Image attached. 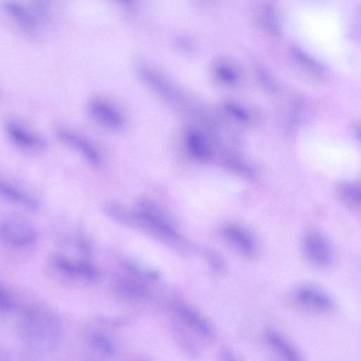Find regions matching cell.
Instances as JSON below:
<instances>
[{
  "instance_id": "3",
  "label": "cell",
  "mask_w": 361,
  "mask_h": 361,
  "mask_svg": "<svg viewBox=\"0 0 361 361\" xmlns=\"http://www.w3.org/2000/svg\"><path fill=\"white\" fill-rule=\"evenodd\" d=\"M133 213L134 225L141 226L161 238L173 240L178 237L170 218L155 202L146 198L139 200Z\"/></svg>"
},
{
  "instance_id": "20",
  "label": "cell",
  "mask_w": 361,
  "mask_h": 361,
  "mask_svg": "<svg viewBox=\"0 0 361 361\" xmlns=\"http://www.w3.org/2000/svg\"><path fill=\"white\" fill-rule=\"evenodd\" d=\"M93 346L99 352L106 355L114 353V347L111 341L103 334H95L91 338Z\"/></svg>"
},
{
  "instance_id": "5",
  "label": "cell",
  "mask_w": 361,
  "mask_h": 361,
  "mask_svg": "<svg viewBox=\"0 0 361 361\" xmlns=\"http://www.w3.org/2000/svg\"><path fill=\"white\" fill-rule=\"evenodd\" d=\"M36 238L33 226L21 218L11 216L0 223V238L11 247H26L32 245Z\"/></svg>"
},
{
  "instance_id": "12",
  "label": "cell",
  "mask_w": 361,
  "mask_h": 361,
  "mask_svg": "<svg viewBox=\"0 0 361 361\" xmlns=\"http://www.w3.org/2000/svg\"><path fill=\"white\" fill-rule=\"evenodd\" d=\"M184 146L193 159L199 161H208L212 152L205 136L198 129L189 127L183 133Z\"/></svg>"
},
{
  "instance_id": "8",
  "label": "cell",
  "mask_w": 361,
  "mask_h": 361,
  "mask_svg": "<svg viewBox=\"0 0 361 361\" xmlns=\"http://www.w3.org/2000/svg\"><path fill=\"white\" fill-rule=\"evenodd\" d=\"M221 233L226 242L244 257L252 258L257 254V238L247 227L228 223L221 228Z\"/></svg>"
},
{
  "instance_id": "11",
  "label": "cell",
  "mask_w": 361,
  "mask_h": 361,
  "mask_svg": "<svg viewBox=\"0 0 361 361\" xmlns=\"http://www.w3.org/2000/svg\"><path fill=\"white\" fill-rule=\"evenodd\" d=\"M0 199L31 210L38 208V202L31 192L3 175H0Z\"/></svg>"
},
{
  "instance_id": "9",
  "label": "cell",
  "mask_w": 361,
  "mask_h": 361,
  "mask_svg": "<svg viewBox=\"0 0 361 361\" xmlns=\"http://www.w3.org/2000/svg\"><path fill=\"white\" fill-rule=\"evenodd\" d=\"M87 113L100 126L111 130H118L125 124V118L120 109L111 102L94 97L87 104Z\"/></svg>"
},
{
  "instance_id": "19",
  "label": "cell",
  "mask_w": 361,
  "mask_h": 361,
  "mask_svg": "<svg viewBox=\"0 0 361 361\" xmlns=\"http://www.w3.org/2000/svg\"><path fill=\"white\" fill-rule=\"evenodd\" d=\"M216 73L220 80L226 83H234L238 80L235 68L228 63H220L216 68Z\"/></svg>"
},
{
  "instance_id": "7",
  "label": "cell",
  "mask_w": 361,
  "mask_h": 361,
  "mask_svg": "<svg viewBox=\"0 0 361 361\" xmlns=\"http://www.w3.org/2000/svg\"><path fill=\"white\" fill-rule=\"evenodd\" d=\"M294 302L300 307L316 313H327L333 310L332 298L324 290L314 285L304 284L293 293Z\"/></svg>"
},
{
  "instance_id": "1",
  "label": "cell",
  "mask_w": 361,
  "mask_h": 361,
  "mask_svg": "<svg viewBox=\"0 0 361 361\" xmlns=\"http://www.w3.org/2000/svg\"><path fill=\"white\" fill-rule=\"evenodd\" d=\"M25 345L38 353L55 350L61 335V326L57 316L49 309L36 306L27 310L19 325Z\"/></svg>"
},
{
  "instance_id": "16",
  "label": "cell",
  "mask_w": 361,
  "mask_h": 361,
  "mask_svg": "<svg viewBox=\"0 0 361 361\" xmlns=\"http://www.w3.org/2000/svg\"><path fill=\"white\" fill-rule=\"evenodd\" d=\"M113 287L116 292L128 298H141L147 294L144 286L129 278L116 277L113 281Z\"/></svg>"
},
{
  "instance_id": "14",
  "label": "cell",
  "mask_w": 361,
  "mask_h": 361,
  "mask_svg": "<svg viewBox=\"0 0 361 361\" xmlns=\"http://www.w3.org/2000/svg\"><path fill=\"white\" fill-rule=\"evenodd\" d=\"M181 319L202 338L211 339L214 336V329L209 321L197 311L185 306L178 307Z\"/></svg>"
},
{
  "instance_id": "18",
  "label": "cell",
  "mask_w": 361,
  "mask_h": 361,
  "mask_svg": "<svg viewBox=\"0 0 361 361\" xmlns=\"http://www.w3.org/2000/svg\"><path fill=\"white\" fill-rule=\"evenodd\" d=\"M338 195L342 202L351 210L360 211V192L356 185H343L338 189Z\"/></svg>"
},
{
  "instance_id": "13",
  "label": "cell",
  "mask_w": 361,
  "mask_h": 361,
  "mask_svg": "<svg viewBox=\"0 0 361 361\" xmlns=\"http://www.w3.org/2000/svg\"><path fill=\"white\" fill-rule=\"evenodd\" d=\"M264 340L269 348L281 357L288 360H302L298 348L277 331L267 330L264 334Z\"/></svg>"
},
{
  "instance_id": "22",
  "label": "cell",
  "mask_w": 361,
  "mask_h": 361,
  "mask_svg": "<svg viewBox=\"0 0 361 361\" xmlns=\"http://www.w3.org/2000/svg\"><path fill=\"white\" fill-rule=\"evenodd\" d=\"M15 307L13 300L9 293L0 286V311L8 312Z\"/></svg>"
},
{
  "instance_id": "10",
  "label": "cell",
  "mask_w": 361,
  "mask_h": 361,
  "mask_svg": "<svg viewBox=\"0 0 361 361\" xmlns=\"http://www.w3.org/2000/svg\"><path fill=\"white\" fill-rule=\"evenodd\" d=\"M57 137L64 144L79 153L92 166H99L102 158L97 149L82 135L66 128H60Z\"/></svg>"
},
{
  "instance_id": "4",
  "label": "cell",
  "mask_w": 361,
  "mask_h": 361,
  "mask_svg": "<svg viewBox=\"0 0 361 361\" xmlns=\"http://www.w3.org/2000/svg\"><path fill=\"white\" fill-rule=\"evenodd\" d=\"M300 243L302 255L311 265L325 269L333 264L335 252L332 244L320 231L307 229L302 235Z\"/></svg>"
},
{
  "instance_id": "6",
  "label": "cell",
  "mask_w": 361,
  "mask_h": 361,
  "mask_svg": "<svg viewBox=\"0 0 361 361\" xmlns=\"http://www.w3.org/2000/svg\"><path fill=\"white\" fill-rule=\"evenodd\" d=\"M4 128L10 142L21 150L39 152L47 148V142L44 137L17 120H7Z\"/></svg>"
},
{
  "instance_id": "15",
  "label": "cell",
  "mask_w": 361,
  "mask_h": 361,
  "mask_svg": "<svg viewBox=\"0 0 361 361\" xmlns=\"http://www.w3.org/2000/svg\"><path fill=\"white\" fill-rule=\"evenodd\" d=\"M56 264L59 269L70 275L81 276L89 279H94L98 276L94 267L86 262H75L59 257L56 259Z\"/></svg>"
},
{
  "instance_id": "17",
  "label": "cell",
  "mask_w": 361,
  "mask_h": 361,
  "mask_svg": "<svg viewBox=\"0 0 361 361\" xmlns=\"http://www.w3.org/2000/svg\"><path fill=\"white\" fill-rule=\"evenodd\" d=\"M103 209L106 215L120 224L128 226L135 224L133 211L128 210L116 202L109 201L105 202Z\"/></svg>"
},
{
  "instance_id": "21",
  "label": "cell",
  "mask_w": 361,
  "mask_h": 361,
  "mask_svg": "<svg viewBox=\"0 0 361 361\" xmlns=\"http://www.w3.org/2000/svg\"><path fill=\"white\" fill-rule=\"evenodd\" d=\"M204 255L213 271L218 274L224 273L226 269L225 262L217 252L210 249H206Z\"/></svg>"
},
{
  "instance_id": "2",
  "label": "cell",
  "mask_w": 361,
  "mask_h": 361,
  "mask_svg": "<svg viewBox=\"0 0 361 361\" xmlns=\"http://www.w3.org/2000/svg\"><path fill=\"white\" fill-rule=\"evenodd\" d=\"M141 77L147 87L166 102L185 114H194L195 103L185 90L150 70H142Z\"/></svg>"
}]
</instances>
